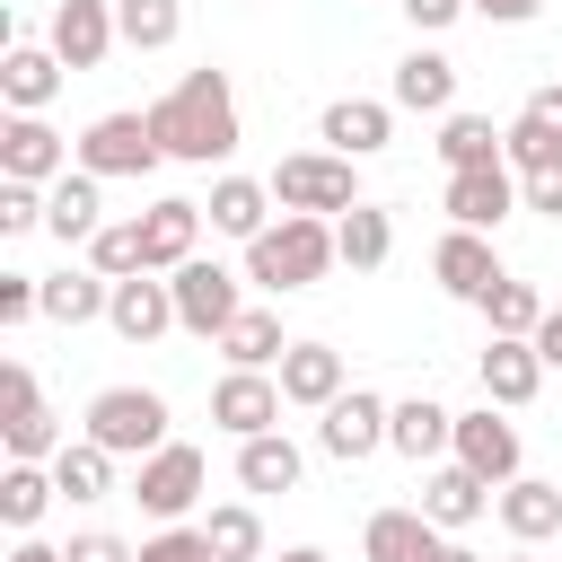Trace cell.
I'll list each match as a JSON object with an SVG mask.
<instances>
[{
  "instance_id": "51",
  "label": "cell",
  "mask_w": 562,
  "mask_h": 562,
  "mask_svg": "<svg viewBox=\"0 0 562 562\" xmlns=\"http://www.w3.org/2000/svg\"><path fill=\"white\" fill-rule=\"evenodd\" d=\"M281 562H334V553H316V544H290V553H281Z\"/></svg>"
},
{
  "instance_id": "52",
  "label": "cell",
  "mask_w": 562,
  "mask_h": 562,
  "mask_svg": "<svg viewBox=\"0 0 562 562\" xmlns=\"http://www.w3.org/2000/svg\"><path fill=\"white\" fill-rule=\"evenodd\" d=\"M439 562H483V553H465V544H439Z\"/></svg>"
},
{
  "instance_id": "35",
  "label": "cell",
  "mask_w": 562,
  "mask_h": 562,
  "mask_svg": "<svg viewBox=\"0 0 562 562\" xmlns=\"http://www.w3.org/2000/svg\"><path fill=\"white\" fill-rule=\"evenodd\" d=\"M114 26L132 53H167L184 35V0H114Z\"/></svg>"
},
{
  "instance_id": "49",
  "label": "cell",
  "mask_w": 562,
  "mask_h": 562,
  "mask_svg": "<svg viewBox=\"0 0 562 562\" xmlns=\"http://www.w3.org/2000/svg\"><path fill=\"white\" fill-rule=\"evenodd\" d=\"M527 114H536V123H553V132H562V88H536V97H527Z\"/></svg>"
},
{
  "instance_id": "19",
  "label": "cell",
  "mask_w": 562,
  "mask_h": 562,
  "mask_svg": "<svg viewBox=\"0 0 562 562\" xmlns=\"http://www.w3.org/2000/svg\"><path fill=\"white\" fill-rule=\"evenodd\" d=\"M316 132H325L342 158H369V149H386V140H395V97H334Z\"/></svg>"
},
{
  "instance_id": "50",
  "label": "cell",
  "mask_w": 562,
  "mask_h": 562,
  "mask_svg": "<svg viewBox=\"0 0 562 562\" xmlns=\"http://www.w3.org/2000/svg\"><path fill=\"white\" fill-rule=\"evenodd\" d=\"M9 562H70V553H61V544H35V536H18V544H9Z\"/></svg>"
},
{
  "instance_id": "53",
  "label": "cell",
  "mask_w": 562,
  "mask_h": 562,
  "mask_svg": "<svg viewBox=\"0 0 562 562\" xmlns=\"http://www.w3.org/2000/svg\"><path fill=\"white\" fill-rule=\"evenodd\" d=\"M509 562H527V553H509Z\"/></svg>"
},
{
  "instance_id": "30",
  "label": "cell",
  "mask_w": 562,
  "mask_h": 562,
  "mask_svg": "<svg viewBox=\"0 0 562 562\" xmlns=\"http://www.w3.org/2000/svg\"><path fill=\"white\" fill-rule=\"evenodd\" d=\"M334 246H342V263H351V272H378V263L395 255V220H386L378 202H351V211L334 220Z\"/></svg>"
},
{
  "instance_id": "1",
  "label": "cell",
  "mask_w": 562,
  "mask_h": 562,
  "mask_svg": "<svg viewBox=\"0 0 562 562\" xmlns=\"http://www.w3.org/2000/svg\"><path fill=\"white\" fill-rule=\"evenodd\" d=\"M149 123H158V149L167 158H184V167H211V158H228L237 149V97H228V70H184L158 105H149Z\"/></svg>"
},
{
  "instance_id": "24",
  "label": "cell",
  "mask_w": 562,
  "mask_h": 562,
  "mask_svg": "<svg viewBox=\"0 0 562 562\" xmlns=\"http://www.w3.org/2000/svg\"><path fill=\"white\" fill-rule=\"evenodd\" d=\"M386 448H395V457H413V465H430V457H448V448H457V413H448V404H430V395H404V404H395V422H386Z\"/></svg>"
},
{
  "instance_id": "12",
  "label": "cell",
  "mask_w": 562,
  "mask_h": 562,
  "mask_svg": "<svg viewBox=\"0 0 562 562\" xmlns=\"http://www.w3.org/2000/svg\"><path fill=\"white\" fill-rule=\"evenodd\" d=\"M430 281H439L448 299H465V307H483V299H492V281H501V255H492V228H448V237L430 246Z\"/></svg>"
},
{
  "instance_id": "18",
  "label": "cell",
  "mask_w": 562,
  "mask_h": 562,
  "mask_svg": "<svg viewBox=\"0 0 562 562\" xmlns=\"http://www.w3.org/2000/svg\"><path fill=\"white\" fill-rule=\"evenodd\" d=\"M105 176H88V167H70V176H53L44 184V228L61 237V246H88L97 228H105V193H97Z\"/></svg>"
},
{
  "instance_id": "6",
  "label": "cell",
  "mask_w": 562,
  "mask_h": 562,
  "mask_svg": "<svg viewBox=\"0 0 562 562\" xmlns=\"http://www.w3.org/2000/svg\"><path fill=\"white\" fill-rule=\"evenodd\" d=\"M0 439H9V457H35V465L61 457V422H53V404H44V386H35L26 360L0 369Z\"/></svg>"
},
{
  "instance_id": "37",
  "label": "cell",
  "mask_w": 562,
  "mask_h": 562,
  "mask_svg": "<svg viewBox=\"0 0 562 562\" xmlns=\"http://www.w3.org/2000/svg\"><path fill=\"white\" fill-rule=\"evenodd\" d=\"M509 132H492V114H439V158L448 167H492Z\"/></svg>"
},
{
  "instance_id": "9",
  "label": "cell",
  "mask_w": 562,
  "mask_h": 562,
  "mask_svg": "<svg viewBox=\"0 0 562 562\" xmlns=\"http://www.w3.org/2000/svg\"><path fill=\"white\" fill-rule=\"evenodd\" d=\"M386 422H395V404H386V395L342 386V395L325 404V422H316V448H325V457H342V465H360V457H378V448H386Z\"/></svg>"
},
{
  "instance_id": "46",
  "label": "cell",
  "mask_w": 562,
  "mask_h": 562,
  "mask_svg": "<svg viewBox=\"0 0 562 562\" xmlns=\"http://www.w3.org/2000/svg\"><path fill=\"white\" fill-rule=\"evenodd\" d=\"M465 9H474V0H404V18H413L422 35H439V26H457Z\"/></svg>"
},
{
  "instance_id": "48",
  "label": "cell",
  "mask_w": 562,
  "mask_h": 562,
  "mask_svg": "<svg viewBox=\"0 0 562 562\" xmlns=\"http://www.w3.org/2000/svg\"><path fill=\"white\" fill-rule=\"evenodd\" d=\"M536 351H544V369H562V307H544V325H536Z\"/></svg>"
},
{
  "instance_id": "41",
  "label": "cell",
  "mask_w": 562,
  "mask_h": 562,
  "mask_svg": "<svg viewBox=\"0 0 562 562\" xmlns=\"http://www.w3.org/2000/svg\"><path fill=\"white\" fill-rule=\"evenodd\" d=\"M26 228H44V184L0 176V237H26Z\"/></svg>"
},
{
  "instance_id": "28",
  "label": "cell",
  "mask_w": 562,
  "mask_h": 562,
  "mask_svg": "<svg viewBox=\"0 0 562 562\" xmlns=\"http://www.w3.org/2000/svg\"><path fill=\"white\" fill-rule=\"evenodd\" d=\"M299 474H307L299 439H281V430L237 439V483H246V492H299Z\"/></svg>"
},
{
  "instance_id": "34",
  "label": "cell",
  "mask_w": 562,
  "mask_h": 562,
  "mask_svg": "<svg viewBox=\"0 0 562 562\" xmlns=\"http://www.w3.org/2000/svg\"><path fill=\"white\" fill-rule=\"evenodd\" d=\"M220 351H228V369H281L290 342H281V316H272V307H246V316L220 334Z\"/></svg>"
},
{
  "instance_id": "40",
  "label": "cell",
  "mask_w": 562,
  "mask_h": 562,
  "mask_svg": "<svg viewBox=\"0 0 562 562\" xmlns=\"http://www.w3.org/2000/svg\"><path fill=\"white\" fill-rule=\"evenodd\" d=\"M501 158H509L518 176H544V167H562V132H553V123H536V114H518V123H509V140H501Z\"/></svg>"
},
{
  "instance_id": "23",
  "label": "cell",
  "mask_w": 562,
  "mask_h": 562,
  "mask_svg": "<svg viewBox=\"0 0 562 562\" xmlns=\"http://www.w3.org/2000/svg\"><path fill=\"white\" fill-rule=\"evenodd\" d=\"M281 395H290L299 413H325V404L342 395V351H334V342H290V351H281Z\"/></svg>"
},
{
  "instance_id": "29",
  "label": "cell",
  "mask_w": 562,
  "mask_h": 562,
  "mask_svg": "<svg viewBox=\"0 0 562 562\" xmlns=\"http://www.w3.org/2000/svg\"><path fill=\"white\" fill-rule=\"evenodd\" d=\"M492 501H501V483H483L474 465H439V474L422 483V509H430L439 527H474Z\"/></svg>"
},
{
  "instance_id": "47",
  "label": "cell",
  "mask_w": 562,
  "mask_h": 562,
  "mask_svg": "<svg viewBox=\"0 0 562 562\" xmlns=\"http://www.w3.org/2000/svg\"><path fill=\"white\" fill-rule=\"evenodd\" d=\"M544 0H474V18H492V26H527Z\"/></svg>"
},
{
  "instance_id": "10",
  "label": "cell",
  "mask_w": 562,
  "mask_h": 562,
  "mask_svg": "<svg viewBox=\"0 0 562 562\" xmlns=\"http://www.w3.org/2000/svg\"><path fill=\"white\" fill-rule=\"evenodd\" d=\"M439 202H448V220H457V228H501L509 211H527V202H518V167H509V158H492V167H448V193H439Z\"/></svg>"
},
{
  "instance_id": "17",
  "label": "cell",
  "mask_w": 562,
  "mask_h": 562,
  "mask_svg": "<svg viewBox=\"0 0 562 562\" xmlns=\"http://www.w3.org/2000/svg\"><path fill=\"white\" fill-rule=\"evenodd\" d=\"M61 53L53 44H9L0 53V97H9V114H44L53 97H61Z\"/></svg>"
},
{
  "instance_id": "3",
  "label": "cell",
  "mask_w": 562,
  "mask_h": 562,
  "mask_svg": "<svg viewBox=\"0 0 562 562\" xmlns=\"http://www.w3.org/2000/svg\"><path fill=\"white\" fill-rule=\"evenodd\" d=\"M272 202H281V211H316V220L334 211V220H342V211L360 202V158H342V149H299V158L272 167Z\"/></svg>"
},
{
  "instance_id": "14",
  "label": "cell",
  "mask_w": 562,
  "mask_h": 562,
  "mask_svg": "<svg viewBox=\"0 0 562 562\" xmlns=\"http://www.w3.org/2000/svg\"><path fill=\"white\" fill-rule=\"evenodd\" d=\"M536 386H544V351L527 334H492L483 342V404L518 413V404H536Z\"/></svg>"
},
{
  "instance_id": "5",
  "label": "cell",
  "mask_w": 562,
  "mask_h": 562,
  "mask_svg": "<svg viewBox=\"0 0 562 562\" xmlns=\"http://www.w3.org/2000/svg\"><path fill=\"white\" fill-rule=\"evenodd\" d=\"M167 281H176V325H184V334H202V342H220V334L246 316V299H237V272H228V263H211V255L176 263Z\"/></svg>"
},
{
  "instance_id": "43",
  "label": "cell",
  "mask_w": 562,
  "mask_h": 562,
  "mask_svg": "<svg viewBox=\"0 0 562 562\" xmlns=\"http://www.w3.org/2000/svg\"><path fill=\"white\" fill-rule=\"evenodd\" d=\"M44 316V272H0V325Z\"/></svg>"
},
{
  "instance_id": "44",
  "label": "cell",
  "mask_w": 562,
  "mask_h": 562,
  "mask_svg": "<svg viewBox=\"0 0 562 562\" xmlns=\"http://www.w3.org/2000/svg\"><path fill=\"white\" fill-rule=\"evenodd\" d=\"M61 553H70V562H140V553H132L123 536H105V527H88V536H70Z\"/></svg>"
},
{
  "instance_id": "8",
  "label": "cell",
  "mask_w": 562,
  "mask_h": 562,
  "mask_svg": "<svg viewBox=\"0 0 562 562\" xmlns=\"http://www.w3.org/2000/svg\"><path fill=\"white\" fill-rule=\"evenodd\" d=\"M167 149H158V123L149 114H97L79 132V167L88 176H149Z\"/></svg>"
},
{
  "instance_id": "15",
  "label": "cell",
  "mask_w": 562,
  "mask_h": 562,
  "mask_svg": "<svg viewBox=\"0 0 562 562\" xmlns=\"http://www.w3.org/2000/svg\"><path fill=\"white\" fill-rule=\"evenodd\" d=\"M70 70H97L114 44H123V26H114V0H61L53 9V35H44Z\"/></svg>"
},
{
  "instance_id": "31",
  "label": "cell",
  "mask_w": 562,
  "mask_h": 562,
  "mask_svg": "<svg viewBox=\"0 0 562 562\" xmlns=\"http://www.w3.org/2000/svg\"><path fill=\"white\" fill-rule=\"evenodd\" d=\"M105 299H114V281H105L97 263H88V272H44V316H53V325H97Z\"/></svg>"
},
{
  "instance_id": "33",
  "label": "cell",
  "mask_w": 562,
  "mask_h": 562,
  "mask_svg": "<svg viewBox=\"0 0 562 562\" xmlns=\"http://www.w3.org/2000/svg\"><path fill=\"white\" fill-rule=\"evenodd\" d=\"M53 492H61V483H53V465H35V457H9V474H0V518L26 536V527L53 509Z\"/></svg>"
},
{
  "instance_id": "38",
  "label": "cell",
  "mask_w": 562,
  "mask_h": 562,
  "mask_svg": "<svg viewBox=\"0 0 562 562\" xmlns=\"http://www.w3.org/2000/svg\"><path fill=\"white\" fill-rule=\"evenodd\" d=\"M483 316H492V334H527V342H536V325H544V290L518 281V272H501L492 299H483Z\"/></svg>"
},
{
  "instance_id": "13",
  "label": "cell",
  "mask_w": 562,
  "mask_h": 562,
  "mask_svg": "<svg viewBox=\"0 0 562 562\" xmlns=\"http://www.w3.org/2000/svg\"><path fill=\"white\" fill-rule=\"evenodd\" d=\"M281 378H263V369H228L220 386H211V422L228 430V439H255V430H281Z\"/></svg>"
},
{
  "instance_id": "11",
  "label": "cell",
  "mask_w": 562,
  "mask_h": 562,
  "mask_svg": "<svg viewBox=\"0 0 562 562\" xmlns=\"http://www.w3.org/2000/svg\"><path fill=\"white\" fill-rule=\"evenodd\" d=\"M70 158H79V140H61L44 114L0 123V176H18V184H53V176H70Z\"/></svg>"
},
{
  "instance_id": "20",
  "label": "cell",
  "mask_w": 562,
  "mask_h": 562,
  "mask_svg": "<svg viewBox=\"0 0 562 562\" xmlns=\"http://www.w3.org/2000/svg\"><path fill=\"white\" fill-rule=\"evenodd\" d=\"M439 544H448V536H439L430 509H378L369 536H360L369 562H439Z\"/></svg>"
},
{
  "instance_id": "21",
  "label": "cell",
  "mask_w": 562,
  "mask_h": 562,
  "mask_svg": "<svg viewBox=\"0 0 562 562\" xmlns=\"http://www.w3.org/2000/svg\"><path fill=\"white\" fill-rule=\"evenodd\" d=\"M395 105H404V114H457V61L430 53V44H413V53L395 61Z\"/></svg>"
},
{
  "instance_id": "36",
  "label": "cell",
  "mask_w": 562,
  "mask_h": 562,
  "mask_svg": "<svg viewBox=\"0 0 562 562\" xmlns=\"http://www.w3.org/2000/svg\"><path fill=\"white\" fill-rule=\"evenodd\" d=\"M202 536H211L220 562H263V518H255V501H220V509L202 518Z\"/></svg>"
},
{
  "instance_id": "45",
  "label": "cell",
  "mask_w": 562,
  "mask_h": 562,
  "mask_svg": "<svg viewBox=\"0 0 562 562\" xmlns=\"http://www.w3.org/2000/svg\"><path fill=\"white\" fill-rule=\"evenodd\" d=\"M518 202H527V211H544V220H562V167H544V176H518Z\"/></svg>"
},
{
  "instance_id": "42",
  "label": "cell",
  "mask_w": 562,
  "mask_h": 562,
  "mask_svg": "<svg viewBox=\"0 0 562 562\" xmlns=\"http://www.w3.org/2000/svg\"><path fill=\"white\" fill-rule=\"evenodd\" d=\"M140 562H220V553H211V536H202V527H176V518H167V527L140 544Z\"/></svg>"
},
{
  "instance_id": "27",
  "label": "cell",
  "mask_w": 562,
  "mask_h": 562,
  "mask_svg": "<svg viewBox=\"0 0 562 562\" xmlns=\"http://www.w3.org/2000/svg\"><path fill=\"white\" fill-rule=\"evenodd\" d=\"M202 211H211V228H220V237H237V246H255V237L272 228V184H255V176H220Z\"/></svg>"
},
{
  "instance_id": "4",
  "label": "cell",
  "mask_w": 562,
  "mask_h": 562,
  "mask_svg": "<svg viewBox=\"0 0 562 562\" xmlns=\"http://www.w3.org/2000/svg\"><path fill=\"white\" fill-rule=\"evenodd\" d=\"M88 439L114 448V457L167 448V395H149V386H105V395H88Z\"/></svg>"
},
{
  "instance_id": "26",
  "label": "cell",
  "mask_w": 562,
  "mask_h": 562,
  "mask_svg": "<svg viewBox=\"0 0 562 562\" xmlns=\"http://www.w3.org/2000/svg\"><path fill=\"white\" fill-rule=\"evenodd\" d=\"M492 509H501V527H509L518 544H544V536H562V483H536V474H509Z\"/></svg>"
},
{
  "instance_id": "22",
  "label": "cell",
  "mask_w": 562,
  "mask_h": 562,
  "mask_svg": "<svg viewBox=\"0 0 562 562\" xmlns=\"http://www.w3.org/2000/svg\"><path fill=\"white\" fill-rule=\"evenodd\" d=\"M193 237H202V202L167 193V202H149V211H140V246H149V272H176V263H193Z\"/></svg>"
},
{
  "instance_id": "32",
  "label": "cell",
  "mask_w": 562,
  "mask_h": 562,
  "mask_svg": "<svg viewBox=\"0 0 562 562\" xmlns=\"http://www.w3.org/2000/svg\"><path fill=\"white\" fill-rule=\"evenodd\" d=\"M53 483H61V501H105V492H114V448H97V439H61Z\"/></svg>"
},
{
  "instance_id": "25",
  "label": "cell",
  "mask_w": 562,
  "mask_h": 562,
  "mask_svg": "<svg viewBox=\"0 0 562 562\" xmlns=\"http://www.w3.org/2000/svg\"><path fill=\"white\" fill-rule=\"evenodd\" d=\"M457 465H474L483 483H509L518 474V430L483 404V413H457Z\"/></svg>"
},
{
  "instance_id": "16",
  "label": "cell",
  "mask_w": 562,
  "mask_h": 562,
  "mask_svg": "<svg viewBox=\"0 0 562 562\" xmlns=\"http://www.w3.org/2000/svg\"><path fill=\"white\" fill-rule=\"evenodd\" d=\"M105 325H114L123 342H158V334L176 325V281H158V272H132V281H114V299H105Z\"/></svg>"
},
{
  "instance_id": "39",
  "label": "cell",
  "mask_w": 562,
  "mask_h": 562,
  "mask_svg": "<svg viewBox=\"0 0 562 562\" xmlns=\"http://www.w3.org/2000/svg\"><path fill=\"white\" fill-rule=\"evenodd\" d=\"M88 263H97L105 281H132V272H149V246H140V220H105V228L88 237Z\"/></svg>"
},
{
  "instance_id": "2",
  "label": "cell",
  "mask_w": 562,
  "mask_h": 562,
  "mask_svg": "<svg viewBox=\"0 0 562 562\" xmlns=\"http://www.w3.org/2000/svg\"><path fill=\"white\" fill-rule=\"evenodd\" d=\"M334 263H342V246H334V220H316V211H281V228H263L246 246V281H263V290H307Z\"/></svg>"
},
{
  "instance_id": "7",
  "label": "cell",
  "mask_w": 562,
  "mask_h": 562,
  "mask_svg": "<svg viewBox=\"0 0 562 562\" xmlns=\"http://www.w3.org/2000/svg\"><path fill=\"white\" fill-rule=\"evenodd\" d=\"M202 483H211L202 448H193V439H167V448H149V457H140V474H132V501H140L149 518H184V509L202 501Z\"/></svg>"
}]
</instances>
